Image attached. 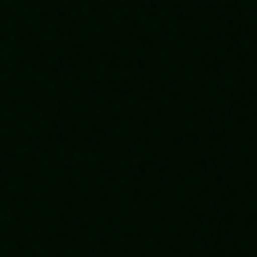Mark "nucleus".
I'll return each instance as SVG.
<instances>
[]
</instances>
